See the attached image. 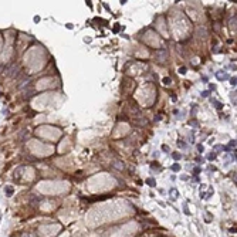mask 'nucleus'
I'll list each match as a JSON object with an SVG mask.
<instances>
[{"label": "nucleus", "instance_id": "11", "mask_svg": "<svg viewBox=\"0 0 237 237\" xmlns=\"http://www.w3.org/2000/svg\"><path fill=\"white\" fill-rule=\"evenodd\" d=\"M176 144H178V148H180V149H184V148L187 146V145H186V144L183 142V141H178Z\"/></svg>", "mask_w": 237, "mask_h": 237}, {"label": "nucleus", "instance_id": "16", "mask_svg": "<svg viewBox=\"0 0 237 237\" xmlns=\"http://www.w3.org/2000/svg\"><path fill=\"white\" fill-rule=\"evenodd\" d=\"M229 148H231V149L234 148V149H236V141H230V142H229Z\"/></svg>", "mask_w": 237, "mask_h": 237}, {"label": "nucleus", "instance_id": "17", "mask_svg": "<svg viewBox=\"0 0 237 237\" xmlns=\"http://www.w3.org/2000/svg\"><path fill=\"white\" fill-rule=\"evenodd\" d=\"M162 151H163V152H169V151H171V148H169L168 145H162Z\"/></svg>", "mask_w": 237, "mask_h": 237}, {"label": "nucleus", "instance_id": "15", "mask_svg": "<svg viewBox=\"0 0 237 237\" xmlns=\"http://www.w3.org/2000/svg\"><path fill=\"white\" fill-rule=\"evenodd\" d=\"M230 98H231V101H233L234 105H236V92H231V94H230Z\"/></svg>", "mask_w": 237, "mask_h": 237}, {"label": "nucleus", "instance_id": "25", "mask_svg": "<svg viewBox=\"0 0 237 237\" xmlns=\"http://www.w3.org/2000/svg\"><path fill=\"white\" fill-rule=\"evenodd\" d=\"M209 94H210L209 91H203V92H202V97H205V98H206V97H209Z\"/></svg>", "mask_w": 237, "mask_h": 237}, {"label": "nucleus", "instance_id": "4", "mask_svg": "<svg viewBox=\"0 0 237 237\" xmlns=\"http://www.w3.org/2000/svg\"><path fill=\"white\" fill-rule=\"evenodd\" d=\"M210 102L214 105V108H216V109H222V108H223V104H222V102H219V101H217V99H214V98H210Z\"/></svg>", "mask_w": 237, "mask_h": 237}, {"label": "nucleus", "instance_id": "14", "mask_svg": "<svg viewBox=\"0 0 237 237\" xmlns=\"http://www.w3.org/2000/svg\"><path fill=\"white\" fill-rule=\"evenodd\" d=\"M236 82H237V78H236V77H231V78H230V84H231L233 87H236Z\"/></svg>", "mask_w": 237, "mask_h": 237}, {"label": "nucleus", "instance_id": "19", "mask_svg": "<svg viewBox=\"0 0 237 237\" xmlns=\"http://www.w3.org/2000/svg\"><path fill=\"white\" fill-rule=\"evenodd\" d=\"M186 71H187L186 67H180V68H179V73H180V74H186Z\"/></svg>", "mask_w": 237, "mask_h": 237}, {"label": "nucleus", "instance_id": "21", "mask_svg": "<svg viewBox=\"0 0 237 237\" xmlns=\"http://www.w3.org/2000/svg\"><path fill=\"white\" fill-rule=\"evenodd\" d=\"M214 151H223V146H222V145H216V146H214Z\"/></svg>", "mask_w": 237, "mask_h": 237}, {"label": "nucleus", "instance_id": "12", "mask_svg": "<svg viewBox=\"0 0 237 237\" xmlns=\"http://www.w3.org/2000/svg\"><path fill=\"white\" fill-rule=\"evenodd\" d=\"M233 27H236V16L230 19V28H233Z\"/></svg>", "mask_w": 237, "mask_h": 237}, {"label": "nucleus", "instance_id": "5", "mask_svg": "<svg viewBox=\"0 0 237 237\" xmlns=\"http://www.w3.org/2000/svg\"><path fill=\"white\" fill-rule=\"evenodd\" d=\"M145 183H146V184H149L151 187L156 186V182H155V179H153V178H148V179L145 180Z\"/></svg>", "mask_w": 237, "mask_h": 237}, {"label": "nucleus", "instance_id": "13", "mask_svg": "<svg viewBox=\"0 0 237 237\" xmlns=\"http://www.w3.org/2000/svg\"><path fill=\"white\" fill-rule=\"evenodd\" d=\"M207 159H209V160H214V159H216V152H211V153H209Z\"/></svg>", "mask_w": 237, "mask_h": 237}, {"label": "nucleus", "instance_id": "7", "mask_svg": "<svg viewBox=\"0 0 237 237\" xmlns=\"http://www.w3.org/2000/svg\"><path fill=\"white\" fill-rule=\"evenodd\" d=\"M162 82L165 84V85H171V82H172V78L171 77H165V78L162 79Z\"/></svg>", "mask_w": 237, "mask_h": 237}, {"label": "nucleus", "instance_id": "8", "mask_svg": "<svg viewBox=\"0 0 237 237\" xmlns=\"http://www.w3.org/2000/svg\"><path fill=\"white\" fill-rule=\"evenodd\" d=\"M4 192H6V195H7V196H12V195H13V187H10V186H7Z\"/></svg>", "mask_w": 237, "mask_h": 237}, {"label": "nucleus", "instance_id": "10", "mask_svg": "<svg viewBox=\"0 0 237 237\" xmlns=\"http://www.w3.org/2000/svg\"><path fill=\"white\" fill-rule=\"evenodd\" d=\"M172 171H173V172H179V171H180V165H179V163L172 165Z\"/></svg>", "mask_w": 237, "mask_h": 237}, {"label": "nucleus", "instance_id": "9", "mask_svg": "<svg viewBox=\"0 0 237 237\" xmlns=\"http://www.w3.org/2000/svg\"><path fill=\"white\" fill-rule=\"evenodd\" d=\"M172 158L175 159V160H179V159L182 158V153H179V152H175V153H172Z\"/></svg>", "mask_w": 237, "mask_h": 237}, {"label": "nucleus", "instance_id": "24", "mask_svg": "<svg viewBox=\"0 0 237 237\" xmlns=\"http://www.w3.org/2000/svg\"><path fill=\"white\" fill-rule=\"evenodd\" d=\"M114 33H118L119 31V24H115V27H114V30H112Z\"/></svg>", "mask_w": 237, "mask_h": 237}, {"label": "nucleus", "instance_id": "26", "mask_svg": "<svg viewBox=\"0 0 237 237\" xmlns=\"http://www.w3.org/2000/svg\"><path fill=\"white\" fill-rule=\"evenodd\" d=\"M196 160H198V162H200V163H203V158H196Z\"/></svg>", "mask_w": 237, "mask_h": 237}, {"label": "nucleus", "instance_id": "23", "mask_svg": "<svg viewBox=\"0 0 237 237\" xmlns=\"http://www.w3.org/2000/svg\"><path fill=\"white\" fill-rule=\"evenodd\" d=\"M183 209H184V214H190V213H189V210H187V205H186V203L183 205Z\"/></svg>", "mask_w": 237, "mask_h": 237}, {"label": "nucleus", "instance_id": "1", "mask_svg": "<svg viewBox=\"0 0 237 237\" xmlns=\"http://www.w3.org/2000/svg\"><path fill=\"white\" fill-rule=\"evenodd\" d=\"M155 57L158 58L159 63H165L168 58V51L166 50H159L158 53H155Z\"/></svg>", "mask_w": 237, "mask_h": 237}, {"label": "nucleus", "instance_id": "6", "mask_svg": "<svg viewBox=\"0 0 237 237\" xmlns=\"http://www.w3.org/2000/svg\"><path fill=\"white\" fill-rule=\"evenodd\" d=\"M198 34H199V36H202L203 39L206 37V30H205V27H200V28H198Z\"/></svg>", "mask_w": 237, "mask_h": 237}, {"label": "nucleus", "instance_id": "18", "mask_svg": "<svg viewBox=\"0 0 237 237\" xmlns=\"http://www.w3.org/2000/svg\"><path fill=\"white\" fill-rule=\"evenodd\" d=\"M211 219H213V216H210L209 213H206V222H207V223H210Z\"/></svg>", "mask_w": 237, "mask_h": 237}, {"label": "nucleus", "instance_id": "20", "mask_svg": "<svg viewBox=\"0 0 237 237\" xmlns=\"http://www.w3.org/2000/svg\"><path fill=\"white\" fill-rule=\"evenodd\" d=\"M198 151L200 152V153H202V152L205 151V146H203V145H198Z\"/></svg>", "mask_w": 237, "mask_h": 237}, {"label": "nucleus", "instance_id": "3", "mask_svg": "<svg viewBox=\"0 0 237 237\" xmlns=\"http://www.w3.org/2000/svg\"><path fill=\"white\" fill-rule=\"evenodd\" d=\"M169 196H171L172 200H176V199L179 198V192H178V189L172 187L171 190H169Z\"/></svg>", "mask_w": 237, "mask_h": 237}, {"label": "nucleus", "instance_id": "2", "mask_svg": "<svg viewBox=\"0 0 237 237\" xmlns=\"http://www.w3.org/2000/svg\"><path fill=\"white\" fill-rule=\"evenodd\" d=\"M216 78L219 81H224V79H230V75L227 73H224V71H217L216 73Z\"/></svg>", "mask_w": 237, "mask_h": 237}, {"label": "nucleus", "instance_id": "22", "mask_svg": "<svg viewBox=\"0 0 237 237\" xmlns=\"http://www.w3.org/2000/svg\"><path fill=\"white\" fill-rule=\"evenodd\" d=\"M193 173H195V175H198V173H200V168H199V166H196V168L193 169Z\"/></svg>", "mask_w": 237, "mask_h": 237}, {"label": "nucleus", "instance_id": "27", "mask_svg": "<svg viewBox=\"0 0 237 237\" xmlns=\"http://www.w3.org/2000/svg\"><path fill=\"white\" fill-rule=\"evenodd\" d=\"M209 88H210L211 91H213V90H216V87H214V85H211V84H210V85H209Z\"/></svg>", "mask_w": 237, "mask_h": 237}]
</instances>
